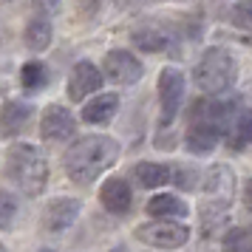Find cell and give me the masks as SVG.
I'll list each match as a JSON object with an SVG mask.
<instances>
[{"label": "cell", "mask_w": 252, "mask_h": 252, "mask_svg": "<svg viewBox=\"0 0 252 252\" xmlns=\"http://www.w3.org/2000/svg\"><path fill=\"white\" fill-rule=\"evenodd\" d=\"M244 204H247V207L252 210V179L247 182V190H244Z\"/></svg>", "instance_id": "24"}, {"label": "cell", "mask_w": 252, "mask_h": 252, "mask_svg": "<svg viewBox=\"0 0 252 252\" xmlns=\"http://www.w3.org/2000/svg\"><path fill=\"white\" fill-rule=\"evenodd\" d=\"M218 145V125L213 119H201V125L195 122L190 130H187V150L195 153V156H204Z\"/></svg>", "instance_id": "14"}, {"label": "cell", "mask_w": 252, "mask_h": 252, "mask_svg": "<svg viewBox=\"0 0 252 252\" xmlns=\"http://www.w3.org/2000/svg\"><path fill=\"white\" fill-rule=\"evenodd\" d=\"M20 82H23L26 91H37L48 82V74H46V65L43 63H26L20 68Z\"/></svg>", "instance_id": "20"}, {"label": "cell", "mask_w": 252, "mask_h": 252, "mask_svg": "<svg viewBox=\"0 0 252 252\" xmlns=\"http://www.w3.org/2000/svg\"><path fill=\"white\" fill-rule=\"evenodd\" d=\"M80 216V201L77 198H54V201H48V207L43 210V218H40V224L46 232L51 235H57L63 232L65 227H71L74 221Z\"/></svg>", "instance_id": "9"}, {"label": "cell", "mask_w": 252, "mask_h": 252, "mask_svg": "<svg viewBox=\"0 0 252 252\" xmlns=\"http://www.w3.org/2000/svg\"><path fill=\"white\" fill-rule=\"evenodd\" d=\"M148 213L153 218H184L187 216V204H184L179 195L159 193L148 201Z\"/></svg>", "instance_id": "15"}, {"label": "cell", "mask_w": 252, "mask_h": 252, "mask_svg": "<svg viewBox=\"0 0 252 252\" xmlns=\"http://www.w3.org/2000/svg\"><path fill=\"white\" fill-rule=\"evenodd\" d=\"M99 201L108 213H116V216H122L130 210V187H127L125 179H108L102 184V190H99Z\"/></svg>", "instance_id": "12"}, {"label": "cell", "mask_w": 252, "mask_h": 252, "mask_svg": "<svg viewBox=\"0 0 252 252\" xmlns=\"http://www.w3.org/2000/svg\"><path fill=\"white\" fill-rule=\"evenodd\" d=\"M26 46L32 51H43V48L51 46V23L46 17H34L26 26Z\"/></svg>", "instance_id": "18"}, {"label": "cell", "mask_w": 252, "mask_h": 252, "mask_svg": "<svg viewBox=\"0 0 252 252\" xmlns=\"http://www.w3.org/2000/svg\"><path fill=\"white\" fill-rule=\"evenodd\" d=\"M6 176L26 195H40L46 190V182H48L46 156L34 145L17 142V145H12L6 150Z\"/></svg>", "instance_id": "2"}, {"label": "cell", "mask_w": 252, "mask_h": 252, "mask_svg": "<svg viewBox=\"0 0 252 252\" xmlns=\"http://www.w3.org/2000/svg\"><path fill=\"white\" fill-rule=\"evenodd\" d=\"M40 252H51V250H40Z\"/></svg>", "instance_id": "27"}, {"label": "cell", "mask_w": 252, "mask_h": 252, "mask_svg": "<svg viewBox=\"0 0 252 252\" xmlns=\"http://www.w3.org/2000/svg\"><path fill=\"white\" fill-rule=\"evenodd\" d=\"M145 74V65L130 51H111L105 54V77L116 85H130Z\"/></svg>", "instance_id": "8"}, {"label": "cell", "mask_w": 252, "mask_h": 252, "mask_svg": "<svg viewBox=\"0 0 252 252\" xmlns=\"http://www.w3.org/2000/svg\"><path fill=\"white\" fill-rule=\"evenodd\" d=\"M119 145L108 136H85L80 142H74L65 153L63 167L68 173L71 182L77 184H91L94 179H99L111 164L119 159Z\"/></svg>", "instance_id": "1"}, {"label": "cell", "mask_w": 252, "mask_h": 252, "mask_svg": "<svg viewBox=\"0 0 252 252\" xmlns=\"http://www.w3.org/2000/svg\"><path fill=\"white\" fill-rule=\"evenodd\" d=\"M133 46L142 48V51H150V54H164V51H173L176 46V32H170L167 26L159 23H142L130 34Z\"/></svg>", "instance_id": "7"}, {"label": "cell", "mask_w": 252, "mask_h": 252, "mask_svg": "<svg viewBox=\"0 0 252 252\" xmlns=\"http://www.w3.org/2000/svg\"><path fill=\"white\" fill-rule=\"evenodd\" d=\"M60 3H63V0H32L37 17H54V14L60 12Z\"/></svg>", "instance_id": "22"}, {"label": "cell", "mask_w": 252, "mask_h": 252, "mask_svg": "<svg viewBox=\"0 0 252 252\" xmlns=\"http://www.w3.org/2000/svg\"><path fill=\"white\" fill-rule=\"evenodd\" d=\"M116 108H119V96L116 94H99L82 105V119L88 125H108L114 119Z\"/></svg>", "instance_id": "13"}, {"label": "cell", "mask_w": 252, "mask_h": 252, "mask_svg": "<svg viewBox=\"0 0 252 252\" xmlns=\"http://www.w3.org/2000/svg\"><path fill=\"white\" fill-rule=\"evenodd\" d=\"M32 114H34L32 105L6 102V108H3V133H6V136H14L17 130H23V127L29 125V116Z\"/></svg>", "instance_id": "16"}, {"label": "cell", "mask_w": 252, "mask_h": 252, "mask_svg": "<svg viewBox=\"0 0 252 252\" xmlns=\"http://www.w3.org/2000/svg\"><path fill=\"white\" fill-rule=\"evenodd\" d=\"M229 20H232V26L252 32V0H241V3H235L232 12H229Z\"/></svg>", "instance_id": "21"}, {"label": "cell", "mask_w": 252, "mask_h": 252, "mask_svg": "<svg viewBox=\"0 0 252 252\" xmlns=\"http://www.w3.org/2000/svg\"><path fill=\"white\" fill-rule=\"evenodd\" d=\"M136 238L148 247H159V250H179L187 244L190 229L184 224H173V221H156V224H142L136 229Z\"/></svg>", "instance_id": "5"}, {"label": "cell", "mask_w": 252, "mask_h": 252, "mask_svg": "<svg viewBox=\"0 0 252 252\" xmlns=\"http://www.w3.org/2000/svg\"><path fill=\"white\" fill-rule=\"evenodd\" d=\"M224 252H252V227H235L224 235Z\"/></svg>", "instance_id": "19"}, {"label": "cell", "mask_w": 252, "mask_h": 252, "mask_svg": "<svg viewBox=\"0 0 252 252\" xmlns=\"http://www.w3.org/2000/svg\"><path fill=\"white\" fill-rule=\"evenodd\" d=\"M195 85L204 94H224L238 77V65L229 51L224 48H207L201 60L195 63Z\"/></svg>", "instance_id": "3"}, {"label": "cell", "mask_w": 252, "mask_h": 252, "mask_svg": "<svg viewBox=\"0 0 252 252\" xmlns=\"http://www.w3.org/2000/svg\"><path fill=\"white\" fill-rule=\"evenodd\" d=\"M12 210H14L12 195H3V224H6V227H9V221H12Z\"/></svg>", "instance_id": "23"}, {"label": "cell", "mask_w": 252, "mask_h": 252, "mask_svg": "<svg viewBox=\"0 0 252 252\" xmlns=\"http://www.w3.org/2000/svg\"><path fill=\"white\" fill-rule=\"evenodd\" d=\"M247 43H250V46H252V37H250V40H247Z\"/></svg>", "instance_id": "26"}, {"label": "cell", "mask_w": 252, "mask_h": 252, "mask_svg": "<svg viewBox=\"0 0 252 252\" xmlns=\"http://www.w3.org/2000/svg\"><path fill=\"white\" fill-rule=\"evenodd\" d=\"M232 193H235V176L229 167L218 164L204 176L201 184V216L207 224H216L227 216L229 204H232Z\"/></svg>", "instance_id": "4"}, {"label": "cell", "mask_w": 252, "mask_h": 252, "mask_svg": "<svg viewBox=\"0 0 252 252\" xmlns=\"http://www.w3.org/2000/svg\"><path fill=\"white\" fill-rule=\"evenodd\" d=\"M74 130H77V122H74V116L63 105H48L43 111V122H40L43 139H48V142H65V139L74 136Z\"/></svg>", "instance_id": "10"}, {"label": "cell", "mask_w": 252, "mask_h": 252, "mask_svg": "<svg viewBox=\"0 0 252 252\" xmlns=\"http://www.w3.org/2000/svg\"><path fill=\"white\" fill-rule=\"evenodd\" d=\"M99 88H102V74H99V68L94 63H88V60L77 63L74 71H71V80H68V99L71 102H82L88 94L99 91Z\"/></svg>", "instance_id": "11"}, {"label": "cell", "mask_w": 252, "mask_h": 252, "mask_svg": "<svg viewBox=\"0 0 252 252\" xmlns=\"http://www.w3.org/2000/svg\"><path fill=\"white\" fill-rule=\"evenodd\" d=\"M133 176H136V182L142 184V187L153 190V187L167 184V179H170V170H167L164 164H159V161H139L136 167H133Z\"/></svg>", "instance_id": "17"}, {"label": "cell", "mask_w": 252, "mask_h": 252, "mask_svg": "<svg viewBox=\"0 0 252 252\" xmlns=\"http://www.w3.org/2000/svg\"><path fill=\"white\" fill-rule=\"evenodd\" d=\"M116 6H119V9H130V6H133V3H136V0H114Z\"/></svg>", "instance_id": "25"}, {"label": "cell", "mask_w": 252, "mask_h": 252, "mask_svg": "<svg viewBox=\"0 0 252 252\" xmlns=\"http://www.w3.org/2000/svg\"><path fill=\"white\" fill-rule=\"evenodd\" d=\"M184 99V74L176 68H164L159 77V102H161V125H170L179 105Z\"/></svg>", "instance_id": "6"}]
</instances>
